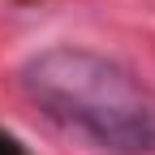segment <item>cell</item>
<instances>
[{"label": "cell", "mask_w": 155, "mask_h": 155, "mask_svg": "<svg viewBox=\"0 0 155 155\" xmlns=\"http://www.w3.org/2000/svg\"><path fill=\"white\" fill-rule=\"evenodd\" d=\"M26 99L108 155H155V91L91 48H43L22 65Z\"/></svg>", "instance_id": "cell-1"}]
</instances>
